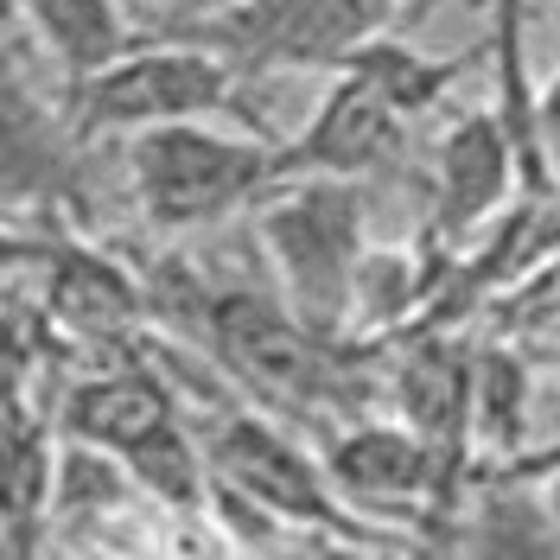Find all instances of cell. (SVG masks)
I'll return each instance as SVG.
<instances>
[{"label": "cell", "mask_w": 560, "mask_h": 560, "mask_svg": "<svg viewBox=\"0 0 560 560\" xmlns=\"http://www.w3.org/2000/svg\"><path fill=\"white\" fill-rule=\"evenodd\" d=\"M13 13L38 38V51L58 65V90L108 70L147 38L128 0H13Z\"/></svg>", "instance_id": "11"}, {"label": "cell", "mask_w": 560, "mask_h": 560, "mask_svg": "<svg viewBox=\"0 0 560 560\" xmlns=\"http://www.w3.org/2000/svg\"><path fill=\"white\" fill-rule=\"evenodd\" d=\"M345 65L363 70V77H370V83H376V90H383V96L401 108L408 121H420L427 108H440V103H446V90L465 77V65H458V58H427V51H415L408 38H395V33L357 45ZM345 65H338V70H345Z\"/></svg>", "instance_id": "12"}, {"label": "cell", "mask_w": 560, "mask_h": 560, "mask_svg": "<svg viewBox=\"0 0 560 560\" xmlns=\"http://www.w3.org/2000/svg\"><path fill=\"white\" fill-rule=\"evenodd\" d=\"M205 453L217 485L261 503L275 523L318 535V541H345V548H408V535H383L376 516H363L350 503L325 453H313L306 440H293L275 420V408H248L230 401L205 420Z\"/></svg>", "instance_id": "3"}, {"label": "cell", "mask_w": 560, "mask_h": 560, "mask_svg": "<svg viewBox=\"0 0 560 560\" xmlns=\"http://www.w3.org/2000/svg\"><path fill=\"white\" fill-rule=\"evenodd\" d=\"M38 306H45V325L77 338V345H121V338L140 331V318H153V293H147V280H135L103 248L45 236Z\"/></svg>", "instance_id": "8"}, {"label": "cell", "mask_w": 560, "mask_h": 560, "mask_svg": "<svg viewBox=\"0 0 560 560\" xmlns=\"http://www.w3.org/2000/svg\"><path fill=\"white\" fill-rule=\"evenodd\" d=\"M370 191L363 178H280L255 205V243L275 268V293L313 325L318 338H350L357 280L370 261L363 243Z\"/></svg>", "instance_id": "1"}, {"label": "cell", "mask_w": 560, "mask_h": 560, "mask_svg": "<svg viewBox=\"0 0 560 560\" xmlns=\"http://www.w3.org/2000/svg\"><path fill=\"white\" fill-rule=\"evenodd\" d=\"M128 7H135L140 33H147V26H153V20H160V7H166V0H128Z\"/></svg>", "instance_id": "15"}, {"label": "cell", "mask_w": 560, "mask_h": 560, "mask_svg": "<svg viewBox=\"0 0 560 560\" xmlns=\"http://www.w3.org/2000/svg\"><path fill=\"white\" fill-rule=\"evenodd\" d=\"M408 0H236L210 20L178 26L173 38H198L217 58L255 77L275 70H338L370 38L395 33Z\"/></svg>", "instance_id": "5"}, {"label": "cell", "mask_w": 560, "mask_h": 560, "mask_svg": "<svg viewBox=\"0 0 560 560\" xmlns=\"http://www.w3.org/2000/svg\"><path fill=\"white\" fill-rule=\"evenodd\" d=\"M223 7H236V0H166V7H160V20H153L147 33H178V26L210 20V13H223Z\"/></svg>", "instance_id": "13"}, {"label": "cell", "mask_w": 560, "mask_h": 560, "mask_svg": "<svg viewBox=\"0 0 560 560\" xmlns=\"http://www.w3.org/2000/svg\"><path fill=\"white\" fill-rule=\"evenodd\" d=\"M275 140L223 135L210 121H160L121 135V173L153 236H191L236 210H255L280 185Z\"/></svg>", "instance_id": "2"}, {"label": "cell", "mask_w": 560, "mask_h": 560, "mask_svg": "<svg viewBox=\"0 0 560 560\" xmlns=\"http://www.w3.org/2000/svg\"><path fill=\"white\" fill-rule=\"evenodd\" d=\"M541 153L555 160V178H560V77L541 90Z\"/></svg>", "instance_id": "14"}, {"label": "cell", "mask_w": 560, "mask_h": 560, "mask_svg": "<svg viewBox=\"0 0 560 560\" xmlns=\"http://www.w3.org/2000/svg\"><path fill=\"white\" fill-rule=\"evenodd\" d=\"M318 453L331 465V478L363 516H446L453 510V458L440 453L420 427L408 420H357L331 427L318 440Z\"/></svg>", "instance_id": "6"}, {"label": "cell", "mask_w": 560, "mask_h": 560, "mask_svg": "<svg viewBox=\"0 0 560 560\" xmlns=\"http://www.w3.org/2000/svg\"><path fill=\"white\" fill-rule=\"evenodd\" d=\"M516 140L503 128V115H465L453 121L440 147H433V173H427V191H433V236L440 243H458L471 236L478 223H490L503 198L516 191Z\"/></svg>", "instance_id": "9"}, {"label": "cell", "mask_w": 560, "mask_h": 560, "mask_svg": "<svg viewBox=\"0 0 560 560\" xmlns=\"http://www.w3.org/2000/svg\"><path fill=\"white\" fill-rule=\"evenodd\" d=\"M243 70L230 58H217L198 38L147 33L135 51H121L108 70L83 77L58 90V121L70 128V140L96 135H140L160 121H210L217 108L243 103ZM248 115V108H236Z\"/></svg>", "instance_id": "4"}, {"label": "cell", "mask_w": 560, "mask_h": 560, "mask_svg": "<svg viewBox=\"0 0 560 560\" xmlns=\"http://www.w3.org/2000/svg\"><path fill=\"white\" fill-rule=\"evenodd\" d=\"M408 128L415 121L388 103L363 70L345 65V70H331V90L313 108V121L293 140H280L275 166H280V178H313V173L370 178V173H383V166L401 160Z\"/></svg>", "instance_id": "7"}, {"label": "cell", "mask_w": 560, "mask_h": 560, "mask_svg": "<svg viewBox=\"0 0 560 560\" xmlns=\"http://www.w3.org/2000/svg\"><path fill=\"white\" fill-rule=\"evenodd\" d=\"M178 415H185V401L173 395L160 363H108V370H90L51 408L58 440H83V446H103L115 458H135Z\"/></svg>", "instance_id": "10"}]
</instances>
